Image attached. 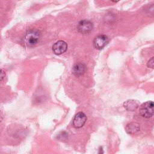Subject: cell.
<instances>
[{
    "label": "cell",
    "instance_id": "obj_1",
    "mask_svg": "<svg viewBox=\"0 0 154 154\" xmlns=\"http://www.w3.org/2000/svg\"><path fill=\"white\" fill-rule=\"evenodd\" d=\"M40 33L38 30L31 29L28 31L22 38V43L25 46L35 45L40 40Z\"/></svg>",
    "mask_w": 154,
    "mask_h": 154
},
{
    "label": "cell",
    "instance_id": "obj_2",
    "mask_svg": "<svg viewBox=\"0 0 154 154\" xmlns=\"http://www.w3.org/2000/svg\"><path fill=\"white\" fill-rule=\"evenodd\" d=\"M153 102L152 101H147L143 103L140 106V114L144 118H150L153 115Z\"/></svg>",
    "mask_w": 154,
    "mask_h": 154
},
{
    "label": "cell",
    "instance_id": "obj_3",
    "mask_svg": "<svg viewBox=\"0 0 154 154\" xmlns=\"http://www.w3.org/2000/svg\"><path fill=\"white\" fill-rule=\"evenodd\" d=\"M77 29L82 34H87L93 29V23L88 20H82L78 25Z\"/></svg>",
    "mask_w": 154,
    "mask_h": 154
},
{
    "label": "cell",
    "instance_id": "obj_4",
    "mask_svg": "<svg viewBox=\"0 0 154 154\" xmlns=\"http://www.w3.org/2000/svg\"><path fill=\"white\" fill-rule=\"evenodd\" d=\"M87 117L82 112H78L74 117L73 120V125L76 128H82L85 123Z\"/></svg>",
    "mask_w": 154,
    "mask_h": 154
},
{
    "label": "cell",
    "instance_id": "obj_5",
    "mask_svg": "<svg viewBox=\"0 0 154 154\" xmlns=\"http://www.w3.org/2000/svg\"><path fill=\"white\" fill-rule=\"evenodd\" d=\"M108 38L105 35H97L93 41V46L96 49H101L106 46L108 42Z\"/></svg>",
    "mask_w": 154,
    "mask_h": 154
},
{
    "label": "cell",
    "instance_id": "obj_6",
    "mask_svg": "<svg viewBox=\"0 0 154 154\" xmlns=\"http://www.w3.org/2000/svg\"><path fill=\"white\" fill-rule=\"evenodd\" d=\"M67 49V43L63 40H59L55 43L52 46V51L56 55H61L64 53Z\"/></svg>",
    "mask_w": 154,
    "mask_h": 154
},
{
    "label": "cell",
    "instance_id": "obj_7",
    "mask_svg": "<svg viewBox=\"0 0 154 154\" xmlns=\"http://www.w3.org/2000/svg\"><path fill=\"white\" fill-rule=\"evenodd\" d=\"M126 132L131 135H134L138 133L140 130V124L137 122H130L128 123L125 128Z\"/></svg>",
    "mask_w": 154,
    "mask_h": 154
},
{
    "label": "cell",
    "instance_id": "obj_8",
    "mask_svg": "<svg viewBox=\"0 0 154 154\" xmlns=\"http://www.w3.org/2000/svg\"><path fill=\"white\" fill-rule=\"evenodd\" d=\"M86 70V66L84 64L79 63L76 64L72 68V73L77 76L82 75Z\"/></svg>",
    "mask_w": 154,
    "mask_h": 154
},
{
    "label": "cell",
    "instance_id": "obj_9",
    "mask_svg": "<svg viewBox=\"0 0 154 154\" xmlns=\"http://www.w3.org/2000/svg\"><path fill=\"white\" fill-rule=\"evenodd\" d=\"M123 106L126 110L134 111L139 106V103L135 100L129 99L124 102Z\"/></svg>",
    "mask_w": 154,
    "mask_h": 154
},
{
    "label": "cell",
    "instance_id": "obj_10",
    "mask_svg": "<svg viewBox=\"0 0 154 154\" xmlns=\"http://www.w3.org/2000/svg\"><path fill=\"white\" fill-rule=\"evenodd\" d=\"M147 67H150L152 69L153 68V66H154V61H153V57H152L148 61L147 64Z\"/></svg>",
    "mask_w": 154,
    "mask_h": 154
},
{
    "label": "cell",
    "instance_id": "obj_11",
    "mask_svg": "<svg viewBox=\"0 0 154 154\" xmlns=\"http://www.w3.org/2000/svg\"><path fill=\"white\" fill-rule=\"evenodd\" d=\"M5 76V73L4 71L2 70V69H0V81L4 79Z\"/></svg>",
    "mask_w": 154,
    "mask_h": 154
},
{
    "label": "cell",
    "instance_id": "obj_12",
    "mask_svg": "<svg viewBox=\"0 0 154 154\" xmlns=\"http://www.w3.org/2000/svg\"><path fill=\"white\" fill-rule=\"evenodd\" d=\"M98 154H103V149H102V147H100L99 148Z\"/></svg>",
    "mask_w": 154,
    "mask_h": 154
},
{
    "label": "cell",
    "instance_id": "obj_13",
    "mask_svg": "<svg viewBox=\"0 0 154 154\" xmlns=\"http://www.w3.org/2000/svg\"><path fill=\"white\" fill-rule=\"evenodd\" d=\"M2 119H3V115H2V112L0 111V122L2 120Z\"/></svg>",
    "mask_w": 154,
    "mask_h": 154
}]
</instances>
